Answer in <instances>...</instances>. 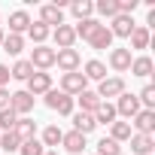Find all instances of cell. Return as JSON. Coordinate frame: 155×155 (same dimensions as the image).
Returning <instances> with one entry per match:
<instances>
[{"instance_id": "cell-1", "label": "cell", "mask_w": 155, "mask_h": 155, "mask_svg": "<svg viewBox=\"0 0 155 155\" xmlns=\"http://www.w3.org/2000/svg\"><path fill=\"white\" fill-rule=\"evenodd\" d=\"M46 107L55 110L58 116H73V113H76V101H73L70 94H64L61 88H49V91H46Z\"/></svg>"}, {"instance_id": "cell-2", "label": "cell", "mask_w": 155, "mask_h": 155, "mask_svg": "<svg viewBox=\"0 0 155 155\" xmlns=\"http://www.w3.org/2000/svg\"><path fill=\"white\" fill-rule=\"evenodd\" d=\"M85 88H88V79H85L79 70H76V73H64V76H61V91H64V94L76 97V94H82Z\"/></svg>"}, {"instance_id": "cell-3", "label": "cell", "mask_w": 155, "mask_h": 155, "mask_svg": "<svg viewBox=\"0 0 155 155\" xmlns=\"http://www.w3.org/2000/svg\"><path fill=\"white\" fill-rule=\"evenodd\" d=\"M55 64L64 70V73H76L82 67V55L76 52V49H58L55 52Z\"/></svg>"}, {"instance_id": "cell-4", "label": "cell", "mask_w": 155, "mask_h": 155, "mask_svg": "<svg viewBox=\"0 0 155 155\" xmlns=\"http://www.w3.org/2000/svg\"><path fill=\"white\" fill-rule=\"evenodd\" d=\"M31 67L34 70H49V67H55V49H49V46H34V52H31Z\"/></svg>"}, {"instance_id": "cell-5", "label": "cell", "mask_w": 155, "mask_h": 155, "mask_svg": "<svg viewBox=\"0 0 155 155\" xmlns=\"http://www.w3.org/2000/svg\"><path fill=\"white\" fill-rule=\"evenodd\" d=\"M25 85H28L25 91H28L31 97H40V94H46V91L52 88V76L43 73V70H34V73H31V79H28Z\"/></svg>"}, {"instance_id": "cell-6", "label": "cell", "mask_w": 155, "mask_h": 155, "mask_svg": "<svg viewBox=\"0 0 155 155\" xmlns=\"http://www.w3.org/2000/svg\"><path fill=\"white\" fill-rule=\"evenodd\" d=\"M140 110H143V107H140L137 94H128V91L119 94V101H116V116H122V119H134Z\"/></svg>"}, {"instance_id": "cell-7", "label": "cell", "mask_w": 155, "mask_h": 155, "mask_svg": "<svg viewBox=\"0 0 155 155\" xmlns=\"http://www.w3.org/2000/svg\"><path fill=\"white\" fill-rule=\"evenodd\" d=\"M125 91V79L122 76H107V79L97 85V97L101 101H107V97H119Z\"/></svg>"}, {"instance_id": "cell-8", "label": "cell", "mask_w": 155, "mask_h": 155, "mask_svg": "<svg viewBox=\"0 0 155 155\" xmlns=\"http://www.w3.org/2000/svg\"><path fill=\"white\" fill-rule=\"evenodd\" d=\"M9 110H12L15 116H28V113L34 110V97H31L28 91H12V94H9Z\"/></svg>"}, {"instance_id": "cell-9", "label": "cell", "mask_w": 155, "mask_h": 155, "mask_svg": "<svg viewBox=\"0 0 155 155\" xmlns=\"http://www.w3.org/2000/svg\"><path fill=\"white\" fill-rule=\"evenodd\" d=\"M131 155H152L155 149V137L152 134H131Z\"/></svg>"}, {"instance_id": "cell-10", "label": "cell", "mask_w": 155, "mask_h": 155, "mask_svg": "<svg viewBox=\"0 0 155 155\" xmlns=\"http://www.w3.org/2000/svg\"><path fill=\"white\" fill-rule=\"evenodd\" d=\"M40 21L46 25V28H58V25H64V9L61 6H55V3H46L43 9H40Z\"/></svg>"}, {"instance_id": "cell-11", "label": "cell", "mask_w": 155, "mask_h": 155, "mask_svg": "<svg viewBox=\"0 0 155 155\" xmlns=\"http://www.w3.org/2000/svg\"><path fill=\"white\" fill-rule=\"evenodd\" d=\"M107 28H110L113 40H116V37H125V40H128V37H131V31H134L137 25H134V18H131V15H116Z\"/></svg>"}, {"instance_id": "cell-12", "label": "cell", "mask_w": 155, "mask_h": 155, "mask_svg": "<svg viewBox=\"0 0 155 155\" xmlns=\"http://www.w3.org/2000/svg\"><path fill=\"white\" fill-rule=\"evenodd\" d=\"M131 125H134L137 134H152V131H155V110H140V113L131 119Z\"/></svg>"}, {"instance_id": "cell-13", "label": "cell", "mask_w": 155, "mask_h": 155, "mask_svg": "<svg viewBox=\"0 0 155 155\" xmlns=\"http://www.w3.org/2000/svg\"><path fill=\"white\" fill-rule=\"evenodd\" d=\"M131 49H113L110 52V67L116 70V73H128L131 70Z\"/></svg>"}, {"instance_id": "cell-14", "label": "cell", "mask_w": 155, "mask_h": 155, "mask_svg": "<svg viewBox=\"0 0 155 155\" xmlns=\"http://www.w3.org/2000/svg\"><path fill=\"white\" fill-rule=\"evenodd\" d=\"M52 37H55V46H58V49H73V43H76L73 25H58V28L52 31Z\"/></svg>"}, {"instance_id": "cell-15", "label": "cell", "mask_w": 155, "mask_h": 155, "mask_svg": "<svg viewBox=\"0 0 155 155\" xmlns=\"http://www.w3.org/2000/svg\"><path fill=\"white\" fill-rule=\"evenodd\" d=\"M12 134H15L21 143H25V140H34V137H37V122H34V119H28V116H18V122H15Z\"/></svg>"}, {"instance_id": "cell-16", "label": "cell", "mask_w": 155, "mask_h": 155, "mask_svg": "<svg viewBox=\"0 0 155 155\" xmlns=\"http://www.w3.org/2000/svg\"><path fill=\"white\" fill-rule=\"evenodd\" d=\"M82 76H85V79H94V82H104L107 79V64L97 61V58H91V61L82 64Z\"/></svg>"}, {"instance_id": "cell-17", "label": "cell", "mask_w": 155, "mask_h": 155, "mask_svg": "<svg viewBox=\"0 0 155 155\" xmlns=\"http://www.w3.org/2000/svg\"><path fill=\"white\" fill-rule=\"evenodd\" d=\"M94 128H97V125H94V116H91V113H82V110H79V113H73V131H76V134L88 137Z\"/></svg>"}, {"instance_id": "cell-18", "label": "cell", "mask_w": 155, "mask_h": 155, "mask_svg": "<svg viewBox=\"0 0 155 155\" xmlns=\"http://www.w3.org/2000/svg\"><path fill=\"white\" fill-rule=\"evenodd\" d=\"M28 28H31V15L25 12V9H15L12 15H9V34H28Z\"/></svg>"}, {"instance_id": "cell-19", "label": "cell", "mask_w": 155, "mask_h": 155, "mask_svg": "<svg viewBox=\"0 0 155 155\" xmlns=\"http://www.w3.org/2000/svg\"><path fill=\"white\" fill-rule=\"evenodd\" d=\"M88 43H91V49H97V52H101V49H113V34H110V28H107V25H101V28L91 34V40H88Z\"/></svg>"}, {"instance_id": "cell-20", "label": "cell", "mask_w": 155, "mask_h": 155, "mask_svg": "<svg viewBox=\"0 0 155 155\" xmlns=\"http://www.w3.org/2000/svg\"><path fill=\"white\" fill-rule=\"evenodd\" d=\"M91 116H94V125H113V122H116V107H113L110 101H101V107H97Z\"/></svg>"}, {"instance_id": "cell-21", "label": "cell", "mask_w": 155, "mask_h": 155, "mask_svg": "<svg viewBox=\"0 0 155 155\" xmlns=\"http://www.w3.org/2000/svg\"><path fill=\"white\" fill-rule=\"evenodd\" d=\"M61 146H64L70 155H82V149H85V137H82V134H76V131H70V134H64Z\"/></svg>"}, {"instance_id": "cell-22", "label": "cell", "mask_w": 155, "mask_h": 155, "mask_svg": "<svg viewBox=\"0 0 155 155\" xmlns=\"http://www.w3.org/2000/svg\"><path fill=\"white\" fill-rule=\"evenodd\" d=\"M152 58L149 55H140V58H134L131 61V76H140V79H146V76H152Z\"/></svg>"}, {"instance_id": "cell-23", "label": "cell", "mask_w": 155, "mask_h": 155, "mask_svg": "<svg viewBox=\"0 0 155 155\" xmlns=\"http://www.w3.org/2000/svg\"><path fill=\"white\" fill-rule=\"evenodd\" d=\"M97 28H101V21H97V18H82L79 25L73 28V34H76V40H85V43H88V40H91V34H94Z\"/></svg>"}, {"instance_id": "cell-24", "label": "cell", "mask_w": 155, "mask_h": 155, "mask_svg": "<svg viewBox=\"0 0 155 155\" xmlns=\"http://www.w3.org/2000/svg\"><path fill=\"white\" fill-rule=\"evenodd\" d=\"M73 101H79V107H82V113H94V110L101 107V97H97V91H91V88H85L82 94H76Z\"/></svg>"}, {"instance_id": "cell-25", "label": "cell", "mask_w": 155, "mask_h": 155, "mask_svg": "<svg viewBox=\"0 0 155 155\" xmlns=\"http://www.w3.org/2000/svg\"><path fill=\"white\" fill-rule=\"evenodd\" d=\"M131 49H149V40H152V34H149V28H143V25H137L134 31H131Z\"/></svg>"}, {"instance_id": "cell-26", "label": "cell", "mask_w": 155, "mask_h": 155, "mask_svg": "<svg viewBox=\"0 0 155 155\" xmlns=\"http://www.w3.org/2000/svg\"><path fill=\"white\" fill-rule=\"evenodd\" d=\"M131 134H134V131H131V122H113V125H110V140H116L119 146H122L125 140H131Z\"/></svg>"}, {"instance_id": "cell-27", "label": "cell", "mask_w": 155, "mask_h": 155, "mask_svg": "<svg viewBox=\"0 0 155 155\" xmlns=\"http://www.w3.org/2000/svg\"><path fill=\"white\" fill-rule=\"evenodd\" d=\"M49 34H52V28H46L43 21H31V28H28V37H31V40H34L37 46H46Z\"/></svg>"}, {"instance_id": "cell-28", "label": "cell", "mask_w": 155, "mask_h": 155, "mask_svg": "<svg viewBox=\"0 0 155 155\" xmlns=\"http://www.w3.org/2000/svg\"><path fill=\"white\" fill-rule=\"evenodd\" d=\"M61 140H64V131H61L58 125H49V128L43 131V140H40V143H43V146H49V149H58V146H61Z\"/></svg>"}, {"instance_id": "cell-29", "label": "cell", "mask_w": 155, "mask_h": 155, "mask_svg": "<svg viewBox=\"0 0 155 155\" xmlns=\"http://www.w3.org/2000/svg\"><path fill=\"white\" fill-rule=\"evenodd\" d=\"M21 49H25V37H18V34H6L3 37V52L6 55H21Z\"/></svg>"}, {"instance_id": "cell-30", "label": "cell", "mask_w": 155, "mask_h": 155, "mask_svg": "<svg viewBox=\"0 0 155 155\" xmlns=\"http://www.w3.org/2000/svg\"><path fill=\"white\" fill-rule=\"evenodd\" d=\"M31 73H34V67H31V61H15L12 64V70H9V76H12V79H18V82H28L31 79Z\"/></svg>"}, {"instance_id": "cell-31", "label": "cell", "mask_w": 155, "mask_h": 155, "mask_svg": "<svg viewBox=\"0 0 155 155\" xmlns=\"http://www.w3.org/2000/svg\"><path fill=\"white\" fill-rule=\"evenodd\" d=\"M70 12L76 15V18H91V12H94V3H91V0H73V3H70Z\"/></svg>"}, {"instance_id": "cell-32", "label": "cell", "mask_w": 155, "mask_h": 155, "mask_svg": "<svg viewBox=\"0 0 155 155\" xmlns=\"http://www.w3.org/2000/svg\"><path fill=\"white\" fill-rule=\"evenodd\" d=\"M94 9H97L104 18H110V21H113V18L119 15V0H97V3H94Z\"/></svg>"}, {"instance_id": "cell-33", "label": "cell", "mask_w": 155, "mask_h": 155, "mask_svg": "<svg viewBox=\"0 0 155 155\" xmlns=\"http://www.w3.org/2000/svg\"><path fill=\"white\" fill-rule=\"evenodd\" d=\"M137 101H140L143 110H155V85H143V91L137 94Z\"/></svg>"}, {"instance_id": "cell-34", "label": "cell", "mask_w": 155, "mask_h": 155, "mask_svg": "<svg viewBox=\"0 0 155 155\" xmlns=\"http://www.w3.org/2000/svg\"><path fill=\"white\" fill-rule=\"evenodd\" d=\"M43 152H46V146H43L37 137H34V140H25V143L18 146V155H43Z\"/></svg>"}, {"instance_id": "cell-35", "label": "cell", "mask_w": 155, "mask_h": 155, "mask_svg": "<svg viewBox=\"0 0 155 155\" xmlns=\"http://www.w3.org/2000/svg\"><path fill=\"white\" fill-rule=\"evenodd\" d=\"M97 155H122V146H119L116 140H110V137H104V140L97 143Z\"/></svg>"}, {"instance_id": "cell-36", "label": "cell", "mask_w": 155, "mask_h": 155, "mask_svg": "<svg viewBox=\"0 0 155 155\" xmlns=\"http://www.w3.org/2000/svg\"><path fill=\"white\" fill-rule=\"evenodd\" d=\"M18 146H21V140L12 131H6L3 137H0V149H3V152H18Z\"/></svg>"}, {"instance_id": "cell-37", "label": "cell", "mask_w": 155, "mask_h": 155, "mask_svg": "<svg viewBox=\"0 0 155 155\" xmlns=\"http://www.w3.org/2000/svg\"><path fill=\"white\" fill-rule=\"evenodd\" d=\"M15 122H18V116H15L9 107H6V110H0V128H3V134H6V131H12V128H15Z\"/></svg>"}, {"instance_id": "cell-38", "label": "cell", "mask_w": 155, "mask_h": 155, "mask_svg": "<svg viewBox=\"0 0 155 155\" xmlns=\"http://www.w3.org/2000/svg\"><path fill=\"white\" fill-rule=\"evenodd\" d=\"M140 6V0H119V15H131Z\"/></svg>"}, {"instance_id": "cell-39", "label": "cell", "mask_w": 155, "mask_h": 155, "mask_svg": "<svg viewBox=\"0 0 155 155\" xmlns=\"http://www.w3.org/2000/svg\"><path fill=\"white\" fill-rule=\"evenodd\" d=\"M9 79H12V76H9V67H6V64H0V88H6Z\"/></svg>"}, {"instance_id": "cell-40", "label": "cell", "mask_w": 155, "mask_h": 155, "mask_svg": "<svg viewBox=\"0 0 155 155\" xmlns=\"http://www.w3.org/2000/svg\"><path fill=\"white\" fill-rule=\"evenodd\" d=\"M6 107H9V91L0 88V110H6Z\"/></svg>"}, {"instance_id": "cell-41", "label": "cell", "mask_w": 155, "mask_h": 155, "mask_svg": "<svg viewBox=\"0 0 155 155\" xmlns=\"http://www.w3.org/2000/svg\"><path fill=\"white\" fill-rule=\"evenodd\" d=\"M43 155H58V149H46V152H43Z\"/></svg>"}, {"instance_id": "cell-42", "label": "cell", "mask_w": 155, "mask_h": 155, "mask_svg": "<svg viewBox=\"0 0 155 155\" xmlns=\"http://www.w3.org/2000/svg\"><path fill=\"white\" fill-rule=\"evenodd\" d=\"M3 37H6V34H3V28H0V46H3Z\"/></svg>"}, {"instance_id": "cell-43", "label": "cell", "mask_w": 155, "mask_h": 155, "mask_svg": "<svg viewBox=\"0 0 155 155\" xmlns=\"http://www.w3.org/2000/svg\"><path fill=\"white\" fill-rule=\"evenodd\" d=\"M122 155H125V152H122Z\"/></svg>"}]
</instances>
